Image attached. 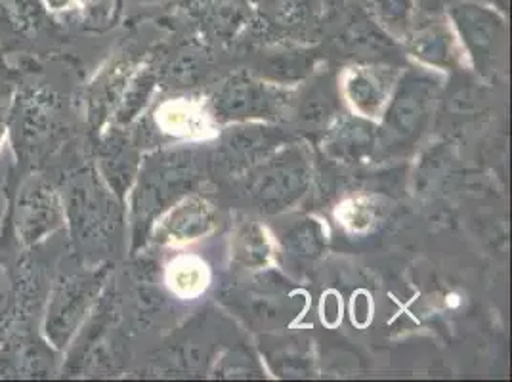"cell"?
<instances>
[{
    "instance_id": "ba28073f",
    "label": "cell",
    "mask_w": 512,
    "mask_h": 382,
    "mask_svg": "<svg viewBox=\"0 0 512 382\" xmlns=\"http://www.w3.org/2000/svg\"><path fill=\"white\" fill-rule=\"evenodd\" d=\"M367 4L383 18L384 22L406 25L411 14V0H367Z\"/></svg>"
},
{
    "instance_id": "277c9868",
    "label": "cell",
    "mask_w": 512,
    "mask_h": 382,
    "mask_svg": "<svg viewBox=\"0 0 512 382\" xmlns=\"http://www.w3.org/2000/svg\"><path fill=\"white\" fill-rule=\"evenodd\" d=\"M102 285L100 274L58 277L48 287L43 312V337L56 352H65L96 302Z\"/></svg>"
},
{
    "instance_id": "3957f363",
    "label": "cell",
    "mask_w": 512,
    "mask_h": 382,
    "mask_svg": "<svg viewBox=\"0 0 512 382\" xmlns=\"http://www.w3.org/2000/svg\"><path fill=\"white\" fill-rule=\"evenodd\" d=\"M6 216L18 245L29 251L65 228L62 190L41 172L23 178Z\"/></svg>"
},
{
    "instance_id": "8992f818",
    "label": "cell",
    "mask_w": 512,
    "mask_h": 382,
    "mask_svg": "<svg viewBox=\"0 0 512 382\" xmlns=\"http://www.w3.org/2000/svg\"><path fill=\"white\" fill-rule=\"evenodd\" d=\"M56 352L46 340L12 333L0 342V379H48Z\"/></svg>"
},
{
    "instance_id": "9c48e42d",
    "label": "cell",
    "mask_w": 512,
    "mask_h": 382,
    "mask_svg": "<svg viewBox=\"0 0 512 382\" xmlns=\"http://www.w3.org/2000/svg\"><path fill=\"white\" fill-rule=\"evenodd\" d=\"M10 136V104H0V151Z\"/></svg>"
},
{
    "instance_id": "6da1fadb",
    "label": "cell",
    "mask_w": 512,
    "mask_h": 382,
    "mask_svg": "<svg viewBox=\"0 0 512 382\" xmlns=\"http://www.w3.org/2000/svg\"><path fill=\"white\" fill-rule=\"evenodd\" d=\"M60 98L43 86L23 88L10 104V134L18 159L39 165L64 134Z\"/></svg>"
},
{
    "instance_id": "5b68a950",
    "label": "cell",
    "mask_w": 512,
    "mask_h": 382,
    "mask_svg": "<svg viewBox=\"0 0 512 382\" xmlns=\"http://www.w3.org/2000/svg\"><path fill=\"white\" fill-rule=\"evenodd\" d=\"M64 197L65 226L79 247L102 239L111 224L113 205L92 176H75L67 182Z\"/></svg>"
},
{
    "instance_id": "52a82bcc",
    "label": "cell",
    "mask_w": 512,
    "mask_h": 382,
    "mask_svg": "<svg viewBox=\"0 0 512 382\" xmlns=\"http://www.w3.org/2000/svg\"><path fill=\"white\" fill-rule=\"evenodd\" d=\"M16 35H39L52 22V12L44 0H0Z\"/></svg>"
},
{
    "instance_id": "7a4b0ae2",
    "label": "cell",
    "mask_w": 512,
    "mask_h": 382,
    "mask_svg": "<svg viewBox=\"0 0 512 382\" xmlns=\"http://www.w3.org/2000/svg\"><path fill=\"white\" fill-rule=\"evenodd\" d=\"M41 270L10 230L8 216L0 232V340L20 331L41 295Z\"/></svg>"
}]
</instances>
